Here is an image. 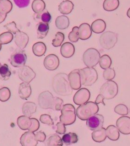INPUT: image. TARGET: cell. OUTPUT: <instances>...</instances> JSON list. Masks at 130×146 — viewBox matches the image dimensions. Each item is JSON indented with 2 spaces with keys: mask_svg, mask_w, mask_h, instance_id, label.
Here are the masks:
<instances>
[{
  "mask_svg": "<svg viewBox=\"0 0 130 146\" xmlns=\"http://www.w3.org/2000/svg\"><path fill=\"white\" fill-rule=\"evenodd\" d=\"M52 86L53 91L62 96H70L73 92L69 81L68 75L65 73H59L54 76Z\"/></svg>",
  "mask_w": 130,
  "mask_h": 146,
  "instance_id": "1",
  "label": "cell"
},
{
  "mask_svg": "<svg viewBox=\"0 0 130 146\" xmlns=\"http://www.w3.org/2000/svg\"><path fill=\"white\" fill-rule=\"evenodd\" d=\"M99 110V108L97 104L89 102L78 107L76 111V113L78 118L85 121L95 114H97Z\"/></svg>",
  "mask_w": 130,
  "mask_h": 146,
  "instance_id": "2",
  "label": "cell"
},
{
  "mask_svg": "<svg viewBox=\"0 0 130 146\" xmlns=\"http://www.w3.org/2000/svg\"><path fill=\"white\" fill-rule=\"evenodd\" d=\"M61 114L59 120L65 125H70L75 122L76 113L75 108L73 105L69 104L63 105L61 109Z\"/></svg>",
  "mask_w": 130,
  "mask_h": 146,
  "instance_id": "3",
  "label": "cell"
},
{
  "mask_svg": "<svg viewBox=\"0 0 130 146\" xmlns=\"http://www.w3.org/2000/svg\"><path fill=\"white\" fill-rule=\"evenodd\" d=\"M81 84L89 86L94 84L98 78L97 71L93 67H87L79 70Z\"/></svg>",
  "mask_w": 130,
  "mask_h": 146,
  "instance_id": "4",
  "label": "cell"
},
{
  "mask_svg": "<svg viewBox=\"0 0 130 146\" xmlns=\"http://www.w3.org/2000/svg\"><path fill=\"white\" fill-rule=\"evenodd\" d=\"M119 87L116 82L112 80H108L101 87L100 94L105 100H111L118 94Z\"/></svg>",
  "mask_w": 130,
  "mask_h": 146,
  "instance_id": "5",
  "label": "cell"
},
{
  "mask_svg": "<svg viewBox=\"0 0 130 146\" xmlns=\"http://www.w3.org/2000/svg\"><path fill=\"white\" fill-rule=\"evenodd\" d=\"M100 57V54L98 50L95 48H89L83 54V61L87 67H94L99 62Z\"/></svg>",
  "mask_w": 130,
  "mask_h": 146,
  "instance_id": "6",
  "label": "cell"
},
{
  "mask_svg": "<svg viewBox=\"0 0 130 146\" xmlns=\"http://www.w3.org/2000/svg\"><path fill=\"white\" fill-rule=\"evenodd\" d=\"M117 42V36L114 32L107 31L103 33L99 38V43L102 48L109 50L114 47Z\"/></svg>",
  "mask_w": 130,
  "mask_h": 146,
  "instance_id": "7",
  "label": "cell"
},
{
  "mask_svg": "<svg viewBox=\"0 0 130 146\" xmlns=\"http://www.w3.org/2000/svg\"><path fill=\"white\" fill-rule=\"evenodd\" d=\"M55 100L52 94L49 91H44L40 94L38 98L39 107L43 109H51Z\"/></svg>",
  "mask_w": 130,
  "mask_h": 146,
  "instance_id": "8",
  "label": "cell"
},
{
  "mask_svg": "<svg viewBox=\"0 0 130 146\" xmlns=\"http://www.w3.org/2000/svg\"><path fill=\"white\" fill-rule=\"evenodd\" d=\"M36 73L31 68L25 66L20 68L18 71V77L23 82L29 83L36 77Z\"/></svg>",
  "mask_w": 130,
  "mask_h": 146,
  "instance_id": "9",
  "label": "cell"
},
{
  "mask_svg": "<svg viewBox=\"0 0 130 146\" xmlns=\"http://www.w3.org/2000/svg\"><path fill=\"white\" fill-rule=\"evenodd\" d=\"M91 97V93L87 88H82L78 90L73 97L74 103L80 106L87 103Z\"/></svg>",
  "mask_w": 130,
  "mask_h": 146,
  "instance_id": "10",
  "label": "cell"
},
{
  "mask_svg": "<svg viewBox=\"0 0 130 146\" xmlns=\"http://www.w3.org/2000/svg\"><path fill=\"white\" fill-rule=\"evenodd\" d=\"M104 117L100 114H96L87 120V126L90 130H95L103 127Z\"/></svg>",
  "mask_w": 130,
  "mask_h": 146,
  "instance_id": "11",
  "label": "cell"
},
{
  "mask_svg": "<svg viewBox=\"0 0 130 146\" xmlns=\"http://www.w3.org/2000/svg\"><path fill=\"white\" fill-rule=\"evenodd\" d=\"M27 59V56L24 51H18L12 55L10 63L14 67L21 68L25 66Z\"/></svg>",
  "mask_w": 130,
  "mask_h": 146,
  "instance_id": "12",
  "label": "cell"
},
{
  "mask_svg": "<svg viewBox=\"0 0 130 146\" xmlns=\"http://www.w3.org/2000/svg\"><path fill=\"white\" fill-rule=\"evenodd\" d=\"M69 81L71 88L74 90H79L81 86L80 72L79 69L71 71L68 75Z\"/></svg>",
  "mask_w": 130,
  "mask_h": 146,
  "instance_id": "13",
  "label": "cell"
},
{
  "mask_svg": "<svg viewBox=\"0 0 130 146\" xmlns=\"http://www.w3.org/2000/svg\"><path fill=\"white\" fill-rule=\"evenodd\" d=\"M117 126L119 131L123 135L130 134V118L123 116L119 118L117 120Z\"/></svg>",
  "mask_w": 130,
  "mask_h": 146,
  "instance_id": "14",
  "label": "cell"
},
{
  "mask_svg": "<svg viewBox=\"0 0 130 146\" xmlns=\"http://www.w3.org/2000/svg\"><path fill=\"white\" fill-rule=\"evenodd\" d=\"M38 141L34 133L30 131L25 132L20 139V143L23 146H36Z\"/></svg>",
  "mask_w": 130,
  "mask_h": 146,
  "instance_id": "15",
  "label": "cell"
},
{
  "mask_svg": "<svg viewBox=\"0 0 130 146\" xmlns=\"http://www.w3.org/2000/svg\"><path fill=\"white\" fill-rule=\"evenodd\" d=\"M59 65V58L55 54L48 55L44 60V66L47 70L49 71L55 70Z\"/></svg>",
  "mask_w": 130,
  "mask_h": 146,
  "instance_id": "16",
  "label": "cell"
},
{
  "mask_svg": "<svg viewBox=\"0 0 130 146\" xmlns=\"http://www.w3.org/2000/svg\"><path fill=\"white\" fill-rule=\"evenodd\" d=\"M29 38L27 34L24 32H19L16 33L14 36L15 43L18 48L21 50L26 47L29 42Z\"/></svg>",
  "mask_w": 130,
  "mask_h": 146,
  "instance_id": "17",
  "label": "cell"
},
{
  "mask_svg": "<svg viewBox=\"0 0 130 146\" xmlns=\"http://www.w3.org/2000/svg\"><path fill=\"white\" fill-rule=\"evenodd\" d=\"M79 36L81 40H86L89 39L92 34L91 26L87 23L80 25L79 27Z\"/></svg>",
  "mask_w": 130,
  "mask_h": 146,
  "instance_id": "18",
  "label": "cell"
},
{
  "mask_svg": "<svg viewBox=\"0 0 130 146\" xmlns=\"http://www.w3.org/2000/svg\"><path fill=\"white\" fill-rule=\"evenodd\" d=\"M32 94V88L29 83H21L18 88L19 96L23 100H27Z\"/></svg>",
  "mask_w": 130,
  "mask_h": 146,
  "instance_id": "19",
  "label": "cell"
},
{
  "mask_svg": "<svg viewBox=\"0 0 130 146\" xmlns=\"http://www.w3.org/2000/svg\"><path fill=\"white\" fill-rule=\"evenodd\" d=\"M75 47L72 44L66 42L63 44L61 48V53L65 58H70L74 54Z\"/></svg>",
  "mask_w": 130,
  "mask_h": 146,
  "instance_id": "20",
  "label": "cell"
},
{
  "mask_svg": "<svg viewBox=\"0 0 130 146\" xmlns=\"http://www.w3.org/2000/svg\"><path fill=\"white\" fill-rule=\"evenodd\" d=\"M92 139L97 143H101L104 141L106 137V129L105 128H100L94 130L91 134Z\"/></svg>",
  "mask_w": 130,
  "mask_h": 146,
  "instance_id": "21",
  "label": "cell"
},
{
  "mask_svg": "<svg viewBox=\"0 0 130 146\" xmlns=\"http://www.w3.org/2000/svg\"><path fill=\"white\" fill-rule=\"evenodd\" d=\"M37 110V105L35 103L27 102L23 104L22 107V112L24 115L31 117L35 114Z\"/></svg>",
  "mask_w": 130,
  "mask_h": 146,
  "instance_id": "22",
  "label": "cell"
},
{
  "mask_svg": "<svg viewBox=\"0 0 130 146\" xmlns=\"http://www.w3.org/2000/svg\"><path fill=\"white\" fill-rule=\"evenodd\" d=\"M106 23L104 21L101 19L94 21L91 25L92 31L96 34H101L103 33L106 29Z\"/></svg>",
  "mask_w": 130,
  "mask_h": 146,
  "instance_id": "23",
  "label": "cell"
},
{
  "mask_svg": "<svg viewBox=\"0 0 130 146\" xmlns=\"http://www.w3.org/2000/svg\"><path fill=\"white\" fill-rule=\"evenodd\" d=\"M18 127L23 130H28L32 125V121L30 117L24 116L19 117L17 120Z\"/></svg>",
  "mask_w": 130,
  "mask_h": 146,
  "instance_id": "24",
  "label": "cell"
},
{
  "mask_svg": "<svg viewBox=\"0 0 130 146\" xmlns=\"http://www.w3.org/2000/svg\"><path fill=\"white\" fill-rule=\"evenodd\" d=\"M74 4L70 1L66 0L63 1L59 6V10L63 14H69L72 11Z\"/></svg>",
  "mask_w": 130,
  "mask_h": 146,
  "instance_id": "25",
  "label": "cell"
},
{
  "mask_svg": "<svg viewBox=\"0 0 130 146\" xmlns=\"http://www.w3.org/2000/svg\"><path fill=\"white\" fill-rule=\"evenodd\" d=\"M107 137L109 139L116 141L119 137V132L117 127L113 125L108 126L106 129Z\"/></svg>",
  "mask_w": 130,
  "mask_h": 146,
  "instance_id": "26",
  "label": "cell"
},
{
  "mask_svg": "<svg viewBox=\"0 0 130 146\" xmlns=\"http://www.w3.org/2000/svg\"><path fill=\"white\" fill-rule=\"evenodd\" d=\"M70 21L69 18L66 16L61 15L57 17L55 19V25L59 30L66 29L69 26Z\"/></svg>",
  "mask_w": 130,
  "mask_h": 146,
  "instance_id": "27",
  "label": "cell"
},
{
  "mask_svg": "<svg viewBox=\"0 0 130 146\" xmlns=\"http://www.w3.org/2000/svg\"><path fill=\"white\" fill-rule=\"evenodd\" d=\"M33 53L37 56L40 57L45 54L46 51V46L45 44L41 42H37L35 43L32 47Z\"/></svg>",
  "mask_w": 130,
  "mask_h": 146,
  "instance_id": "28",
  "label": "cell"
},
{
  "mask_svg": "<svg viewBox=\"0 0 130 146\" xmlns=\"http://www.w3.org/2000/svg\"><path fill=\"white\" fill-rule=\"evenodd\" d=\"M62 140L64 144L68 146L76 143L78 141V137L75 133L69 132L63 136Z\"/></svg>",
  "mask_w": 130,
  "mask_h": 146,
  "instance_id": "29",
  "label": "cell"
},
{
  "mask_svg": "<svg viewBox=\"0 0 130 146\" xmlns=\"http://www.w3.org/2000/svg\"><path fill=\"white\" fill-rule=\"evenodd\" d=\"M119 0H105L103 3V8L107 11H113L118 8Z\"/></svg>",
  "mask_w": 130,
  "mask_h": 146,
  "instance_id": "30",
  "label": "cell"
},
{
  "mask_svg": "<svg viewBox=\"0 0 130 146\" xmlns=\"http://www.w3.org/2000/svg\"><path fill=\"white\" fill-rule=\"evenodd\" d=\"M63 141L61 137L57 134L51 135L46 141V145L47 146H62Z\"/></svg>",
  "mask_w": 130,
  "mask_h": 146,
  "instance_id": "31",
  "label": "cell"
},
{
  "mask_svg": "<svg viewBox=\"0 0 130 146\" xmlns=\"http://www.w3.org/2000/svg\"><path fill=\"white\" fill-rule=\"evenodd\" d=\"M49 25L47 23H39L37 29V35L38 39H43L48 34Z\"/></svg>",
  "mask_w": 130,
  "mask_h": 146,
  "instance_id": "32",
  "label": "cell"
},
{
  "mask_svg": "<svg viewBox=\"0 0 130 146\" xmlns=\"http://www.w3.org/2000/svg\"><path fill=\"white\" fill-rule=\"evenodd\" d=\"M13 5L9 0H0V13L7 14L11 11Z\"/></svg>",
  "mask_w": 130,
  "mask_h": 146,
  "instance_id": "33",
  "label": "cell"
},
{
  "mask_svg": "<svg viewBox=\"0 0 130 146\" xmlns=\"http://www.w3.org/2000/svg\"><path fill=\"white\" fill-rule=\"evenodd\" d=\"M45 7V3L43 0H34L32 3V9L37 14L41 13L44 10Z\"/></svg>",
  "mask_w": 130,
  "mask_h": 146,
  "instance_id": "34",
  "label": "cell"
},
{
  "mask_svg": "<svg viewBox=\"0 0 130 146\" xmlns=\"http://www.w3.org/2000/svg\"><path fill=\"white\" fill-rule=\"evenodd\" d=\"M112 64V60L108 55H103L100 57L99 64L101 68L103 70L109 68Z\"/></svg>",
  "mask_w": 130,
  "mask_h": 146,
  "instance_id": "35",
  "label": "cell"
},
{
  "mask_svg": "<svg viewBox=\"0 0 130 146\" xmlns=\"http://www.w3.org/2000/svg\"><path fill=\"white\" fill-rule=\"evenodd\" d=\"M13 39V35L11 32H4L0 35V43L7 44L10 43Z\"/></svg>",
  "mask_w": 130,
  "mask_h": 146,
  "instance_id": "36",
  "label": "cell"
},
{
  "mask_svg": "<svg viewBox=\"0 0 130 146\" xmlns=\"http://www.w3.org/2000/svg\"><path fill=\"white\" fill-rule=\"evenodd\" d=\"M11 75V73L7 64H4L0 67V75L4 80H8Z\"/></svg>",
  "mask_w": 130,
  "mask_h": 146,
  "instance_id": "37",
  "label": "cell"
},
{
  "mask_svg": "<svg viewBox=\"0 0 130 146\" xmlns=\"http://www.w3.org/2000/svg\"><path fill=\"white\" fill-rule=\"evenodd\" d=\"M11 96V92L7 87H3L0 89V100L2 102H7Z\"/></svg>",
  "mask_w": 130,
  "mask_h": 146,
  "instance_id": "38",
  "label": "cell"
},
{
  "mask_svg": "<svg viewBox=\"0 0 130 146\" xmlns=\"http://www.w3.org/2000/svg\"><path fill=\"white\" fill-rule=\"evenodd\" d=\"M65 39V35L61 32H57L55 36V39L53 40L52 44L55 47L61 46Z\"/></svg>",
  "mask_w": 130,
  "mask_h": 146,
  "instance_id": "39",
  "label": "cell"
},
{
  "mask_svg": "<svg viewBox=\"0 0 130 146\" xmlns=\"http://www.w3.org/2000/svg\"><path fill=\"white\" fill-rule=\"evenodd\" d=\"M79 27H73L72 32L69 33L68 35L69 40L71 42L76 43L79 39Z\"/></svg>",
  "mask_w": 130,
  "mask_h": 146,
  "instance_id": "40",
  "label": "cell"
},
{
  "mask_svg": "<svg viewBox=\"0 0 130 146\" xmlns=\"http://www.w3.org/2000/svg\"><path fill=\"white\" fill-rule=\"evenodd\" d=\"M114 112L121 116H126L129 113L128 109L126 105L119 104L114 108Z\"/></svg>",
  "mask_w": 130,
  "mask_h": 146,
  "instance_id": "41",
  "label": "cell"
},
{
  "mask_svg": "<svg viewBox=\"0 0 130 146\" xmlns=\"http://www.w3.org/2000/svg\"><path fill=\"white\" fill-rule=\"evenodd\" d=\"M115 76V72L114 69L108 68L105 70L103 72V77L106 80H112Z\"/></svg>",
  "mask_w": 130,
  "mask_h": 146,
  "instance_id": "42",
  "label": "cell"
},
{
  "mask_svg": "<svg viewBox=\"0 0 130 146\" xmlns=\"http://www.w3.org/2000/svg\"><path fill=\"white\" fill-rule=\"evenodd\" d=\"M40 121L42 123L49 126L53 125L54 124L53 119L51 118L50 115L47 114L41 115L40 117Z\"/></svg>",
  "mask_w": 130,
  "mask_h": 146,
  "instance_id": "43",
  "label": "cell"
},
{
  "mask_svg": "<svg viewBox=\"0 0 130 146\" xmlns=\"http://www.w3.org/2000/svg\"><path fill=\"white\" fill-rule=\"evenodd\" d=\"M64 104V101L61 98L55 97L54 103L51 109L53 111H60L62 109Z\"/></svg>",
  "mask_w": 130,
  "mask_h": 146,
  "instance_id": "44",
  "label": "cell"
},
{
  "mask_svg": "<svg viewBox=\"0 0 130 146\" xmlns=\"http://www.w3.org/2000/svg\"><path fill=\"white\" fill-rule=\"evenodd\" d=\"M4 27L6 30H8L9 32L12 33L14 34H15L16 33L20 31L16 27V23L14 22V21L7 23V25H6L4 26Z\"/></svg>",
  "mask_w": 130,
  "mask_h": 146,
  "instance_id": "45",
  "label": "cell"
},
{
  "mask_svg": "<svg viewBox=\"0 0 130 146\" xmlns=\"http://www.w3.org/2000/svg\"><path fill=\"white\" fill-rule=\"evenodd\" d=\"M32 121V125L28 129L29 131L31 132H35L39 129L40 127V123L37 119L31 118Z\"/></svg>",
  "mask_w": 130,
  "mask_h": 146,
  "instance_id": "46",
  "label": "cell"
},
{
  "mask_svg": "<svg viewBox=\"0 0 130 146\" xmlns=\"http://www.w3.org/2000/svg\"><path fill=\"white\" fill-rule=\"evenodd\" d=\"M57 130L56 132L59 135H64L66 131V128L65 125L61 122L57 124Z\"/></svg>",
  "mask_w": 130,
  "mask_h": 146,
  "instance_id": "47",
  "label": "cell"
},
{
  "mask_svg": "<svg viewBox=\"0 0 130 146\" xmlns=\"http://www.w3.org/2000/svg\"><path fill=\"white\" fill-rule=\"evenodd\" d=\"M13 1L16 6L21 8L27 7L30 2V0H13Z\"/></svg>",
  "mask_w": 130,
  "mask_h": 146,
  "instance_id": "48",
  "label": "cell"
},
{
  "mask_svg": "<svg viewBox=\"0 0 130 146\" xmlns=\"http://www.w3.org/2000/svg\"><path fill=\"white\" fill-rule=\"evenodd\" d=\"M41 19L42 22L48 23L50 22L51 19V16L50 13L46 11L41 15Z\"/></svg>",
  "mask_w": 130,
  "mask_h": 146,
  "instance_id": "49",
  "label": "cell"
},
{
  "mask_svg": "<svg viewBox=\"0 0 130 146\" xmlns=\"http://www.w3.org/2000/svg\"><path fill=\"white\" fill-rule=\"evenodd\" d=\"M36 137L37 141L40 142H44L46 139V135L44 132L40 131L39 132H37L35 134Z\"/></svg>",
  "mask_w": 130,
  "mask_h": 146,
  "instance_id": "50",
  "label": "cell"
},
{
  "mask_svg": "<svg viewBox=\"0 0 130 146\" xmlns=\"http://www.w3.org/2000/svg\"><path fill=\"white\" fill-rule=\"evenodd\" d=\"M104 98L103 96L100 94L97 96L96 100H95V103L97 105H98L99 104H102L104 106H105V104L104 102Z\"/></svg>",
  "mask_w": 130,
  "mask_h": 146,
  "instance_id": "51",
  "label": "cell"
},
{
  "mask_svg": "<svg viewBox=\"0 0 130 146\" xmlns=\"http://www.w3.org/2000/svg\"><path fill=\"white\" fill-rule=\"evenodd\" d=\"M7 17V14H3L0 13V24L5 20Z\"/></svg>",
  "mask_w": 130,
  "mask_h": 146,
  "instance_id": "52",
  "label": "cell"
},
{
  "mask_svg": "<svg viewBox=\"0 0 130 146\" xmlns=\"http://www.w3.org/2000/svg\"><path fill=\"white\" fill-rule=\"evenodd\" d=\"M127 15L128 17L130 18V8L129 9H128V11H127Z\"/></svg>",
  "mask_w": 130,
  "mask_h": 146,
  "instance_id": "53",
  "label": "cell"
},
{
  "mask_svg": "<svg viewBox=\"0 0 130 146\" xmlns=\"http://www.w3.org/2000/svg\"><path fill=\"white\" fill-rule=\"evenodd\" d=\"M1 49H2V44L0 43V51L1 50Z\"/></svg>",
  "mask_w": 130,
  "mask_h": 146,
  "instance_id": "54",
  "label": "cell"
},
{
  "mask_svg": "<svg viewBox=\"0 0 130 146\" xmlns=\"http://www.w3.org/2000/svg\"><path fill=\"white\" fill-rule=\"evenodd\" d=\"M1 66H1V63H0V67H1Z\"/></svg>",
  "mask_w": 130,
  "mask_h": 146,
  "instance_id": "55",
  "label": "cell"
}]
</instances>
